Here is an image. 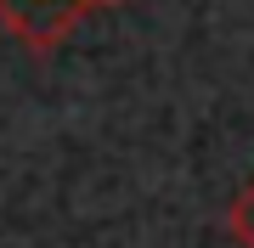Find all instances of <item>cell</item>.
I'll return each mask as SVG.
<instances>
[{
	"mask_svg": "<svg viewBox=\"0 0 254 248\" xmlns=\"http://www.w3.org/2000/svg\"><path fill=\"white\" fill-rule=\"evenodd\" d=\"M102 6H113V0H0V28L17 34L28 51H57Z\"/></svg>",
	"mask_w": 254,
	"mask_h": 248,
	"instance_id": "obj_1",
	"label": "cell"
},
{
	"mask_svg": "<svg viewBox=\"0 0 254 248\" xmlns=\"http://www.w3.org/2000/svg\"><path fill=\"white\" fill-rule=\"evenodd\" d=\"M226 231L237 248H254V181L237 186V198L226 203Z\"/></svg>",
	"mask_w": 254,
	"mask_h": 248,
	"instance_id": "obj_2",
	"label": "cell"
}]
</instances>
